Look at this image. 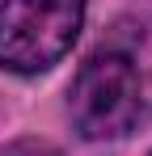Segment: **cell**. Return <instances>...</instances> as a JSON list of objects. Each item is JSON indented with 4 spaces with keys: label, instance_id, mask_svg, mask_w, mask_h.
I'll return each instance as SVG.
<instances>
[{
    "label": "cell",
    "instance_id": "6da1fadb",
    "mask_svg": "<svg viewBox=\"0 0 152 156\" xmlns=\"http://www.w3.org/2000/svg\"><path fill=\"white\" fill-rule=\"evenodd\" d=\"M85 0H0V68L47 72L72 51Z\"/></svg>",
    "mask_w": 152,
    "mask_h": 156
},
{
    "label": "cell",
    "instance_id": "7a4b0ae2",
    "mask_svg": "<svg viewBox=\"0 0 152 156\" xmlns=\"http://www.w3.org/2000/svg\"><path fill=\"white\" fill-rule=\"evenodd\" d=\"M72 122L85 139H118L135 127L144 110V84L127 55H93L72 80Z\"/></svg>",
    "mask_w": 152,
    "mask_h": 156
}]
</instances>
